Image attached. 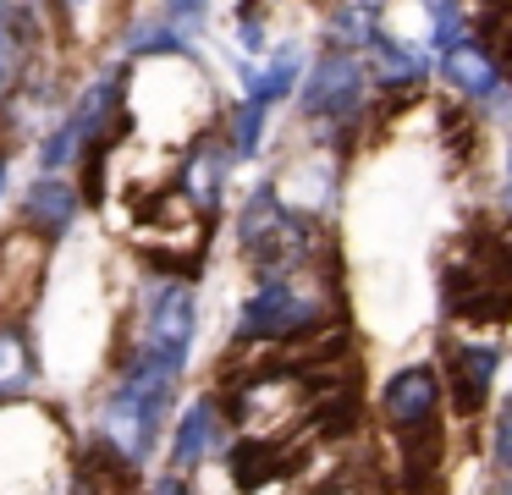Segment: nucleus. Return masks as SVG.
Listing matches in <instances>:
<instances>
[{
	"label": "nucleus",
	"instance_id": "obj_1",
	"mask_svg": "<svg viewBox=\"0 0 512 495\" xmlns=\"http://www.w3.org/2000/svg\"><path fill=\"white\" fill-rule=\"evenodd\" d=\"M441 303L463 325H507L512 319V242L474 231L468 242H457L441 264Z\"/></svg>",
	"mask_w": 512,
	"mask_h": 495
},
{
	"label": "nucleus",
	"instance_id": "obj_2",
	"mask_svg": "<svg viewBox=\"0 0 512 495\" xmlns=\"http://www.w3.org/2000/svg\"><path fill=\"white\" fill-rule=\"evenodd\" d=\"M193 336H199V308H193L188 281L160 275L138 297V330L122 352V369H155L177 380L193 358Z\"/></svg>",
	"mask_w": 512,
	"mask_h": 495
},
{
	"label": "nucleus",
	"instance_id": "obj_3",
	"mask_svg": "<svg viewBox=\"0 0 512 495\" xmlns=\"http://www.w3.org/2000/svg\"><path fill=\"white\" fill-rule=\"evenodd\" d=\"M237 237H243V259L254 264L265 281H292L298 264L314 253V226L276 198V187H254L237 215Z\"/></svg>",
	"mask_w": 512,
	"mask_h": 495
},
{
	"label": "nucleus",
	"instance_id": "obj_4",
	"mask_svg": "<svg viewBox=\"0 0 512 495\" xmlns=\"http://www.w3.org/2000/svg\"><path fill=\"white\" fill-rule=\"evenodd\" d=\"M166 402H171V374H155V369H122L116 391L105 396V413H100V429L127 462H144L160 440V418H166Z\"/></svg>",
	"mask_w": 512,
	"mask_h": 495
},
{
	"label": "nucleus",
	"instance_id": "obj_5",
	"mask_svg": "<svg viewBox=\"0 0 512 495\" xmlns=\"http://www.w3.org/2000/svg\"><path fill=\"white\" fill-rule=\"evenodd\" d=\"M325 297L298 281H265L237 314V341H298L320 325Z\"/></svg>",
	"mask_w": 512,
	"mask_h": 495
},
{
	"label": "nucleus",
	"instance_id": "obj_6",
	"mask_svg": "<svg viewBox=\"0 0 512 495\" xmlns=\"http://www.w3.org/2000/svg\"><path fill=\"white\" fill-rule=\"evenodd\" d=\"M45 270H50V242L39 231L17 226L0 237V325H17L34 308Z\"/></svg>",
	"mask_w": 512,
	"mask_h": 495
},
{
	"label": "nucleus",
	"instance_id": "obj_7",
	"mask_svg": "<svg viewBox=\"0 0 512 495\" xmlns=\"http://www.w3.org/2000/svg\"><path fill=\"white\" fill-rule=\"evenodd\" d=\"M441 374L430 369V363H408V369H397L386 380V391H380V418L391 424V435H419V429L435 424V413H441Z\"/></svg>",
	"mask_w": 512,
	"mask_h": 495
},
{
	"label": "nucleus",
	"instance_id": "obj_8",
	"mask_svg": "<svg viewBox=\"0 0 512 495\" xmlns=\"http://www.w3.org/2000/svg\"><path fill=\"white\" fill-rule=\"evenodd\" d=\"M364 105V61L358 55H325L303 83V116L309 121H353Z\"/></svg>",
	"mask_w": 512,
	"mask_h": 495
},
{
	"label": "nucleus",
	"instance_id": "obj_9",
	"mask_svg": "<svg viewBox=\"0 0 512 495\" xmlns=\"http://www.w3.org/2000/svg\"><path fill=\"white\" fill-rule=\"evenodd\" d=\"M446 363H452V374H446L452 407L463 418H474L479 407L490 402V380H496V369H501V347L496 341H452Z\"/></svg>",
	"mask_w": 512,
	"mask_h": 495
},
{
	"label": "nucleus",
	"instance_id": "obj_10",
	"mask_svg": "<svg viewBox=\"0 0 512 495\" xmlns=\"http://www.w3.org/2000/svg\"><path fill=\"white\" fill-rule=\"evenodd\" d=\"M232 479H237V490H265L270 479H281V473H298L292 462H303V446H292V440H259V435H248V440H237L232 446Z\"/></svg>",
	"mask_w": 512,
	"mask_h": 495
},
{
	"label": "nucleus",
	"instance_id": "obj_11",
	"mask_svg": "<svg viewBox=\"0 0 512 495\" xmlns=\"http://www.w3.org/2000/svg\"><path fill=\"white\" fill-rule=\"evenodd\" d=\"M78 187L61 182V176H39V182H28L23 193V226L39 231L45 242H56L61 231H72V220H78Z\"/></svg>",
	"mask_w": 512,
	"mask_h": 495
},
{
	"label": "nucleus",
	"instance_id": "obj_12",
	"mask_svg": "<svg viewBox=\"0 0 512 495\" xmlns=\"http://www.w3.org/2000/svg\"><path fill=\"white\" fill-rule=\"evenodd\" d=\"M441 72H446V83H452L463 99H496L501 94V66L490 61L485 44H474V39L452 44V50L441 55Z\"/></svg>",
	"mask_w": 512,
	"mask_h": 495
},
{
	"label": "nucleus",
	"instance_id": "obj_13",
	"mask_svg": "<svg viewBox=\"0 0 512 495\" xmlns=\"http://www.w3.org/2000/svg\"><path fill=\"white\" fill-rule=\"evenodd\" d=\"M210 451H221V413H215V402H188V413L177 424V440H171V468L188 473Z\"/></svg>",
	"mask_w": 512,
	"mask_h": 495
},
{
	"label": "nucleus",
	"instance_id": "obj_14",
	"mask_svg": "<svg viewBox=\"0 0 512 495\" xmlns=\"http://www.w3.org/2000/svg\"><path fill=\"white\" fill-rule=\"evenodd\" d=\"M369 61H375L380 88H397V94H413V88L430 77V61H424L419 44H402V39H391V33H380V39L369 44Z\"/></svg>",
	"mask_w": 512,
	"mask_h": 495
},
{
	"label": "nucleus",
	"instance_id": "obj_15",
	"mask_svg": "<svg viewBox=\"0 0 512 495\" xmlns=\"http://www.w3.org/2000/svg\"><path fill=\"white\" fill-rule=\"evenodd\" d=\"M298 77H303V55L292 50V44H281L270 61H259V66H248V72H243V94L254 99V105L270 110L276 99H292Z\"/></svg>",
	"mask_w": 512,
	"mask_h": 495
},
{
	"label": "nucleus",
	"instance_id": "obj_16",
	"mask_svg": "<svg viewBox=\"0 0 512 495\" xmlns=\"http://www.w3.org/2000/svg\"><path fill=\"white\" fill-rule=\"evenodd\" d=\"M232 143H204L199 154H193L188 165H182V182H188V198L199 209H215V198H221L226 187V171H232Z\"/></svg>",
	"mask_w": 512,
	"mask_h": 495
},
{
	"label": "nucleus",
	"instance_id": "obj_17",
	"mask_svg": "<svg viewBox=\"0 0 512 495\" xmlns=\"http://www.w3.org/2000/svg\"><path fill=\"white\" fill-rule=\"evenodd\" d=\"M34 347H28V330L17 325H0V396L6 391H23L34 385Z\"/></svg>",
	"mask_w": 512,
	"mask_h": 495
},
{
	"label": "nucleus",
	"instance_id": "obj_18",
	"mask_svg": "<svg viewBox=\"0 0 512 495\" xmlns=\"http://www.w3.org/2000/svg\"><path fill=\"white\" fill-rule=\"evenodd\" d=\"M127 50L133 55H188V28H177V17L160 11L144 28H127Z\"/></svg>",
	"mask_w": 512,
	"mask_h": 495
},
{
	"label": "nucleus",
	"instance_id": "obj_19",
	"mask_svg": "<svg viewBox=\"0 0 512 495\" xmlns=\"http://www.w3.org/2000/svg\"><path fill=\"white\" fill-rule=\"evenodd\" d=\"M375 22H380L375 6H336V11H331V33H336L342 44H353V50H358V44L369 50V44L386 33V28H375Z\"/></svg>",
	"mask_w": 512,
	"mask_h": 495
},
{
	"label": "nucleus",
	"instance_id": "obj_20",
	"mask_svg": "<svg viewBox=\"0 0 512 495\" xmlns=\"http://www.w3.org/2000/svg\"><path fill=\"white\" fill-rule=\"evenodd\" d=\"M259 138H265V105L243 99V105L232 110V154H237V160H248V154L259 149Z\"/></svg>",
	"mask_w": 512,
	"mask_h": 495
},
{
	"label": "nucleus",
	"instance_id": "obj_21",
	"mask_svg": "<svg viewBox=\"0 0 512 495\" xmlns=\"http://www.w3.org/2000/svg\"><path fill=\"white\" fill-rule=\"evenodd\" d=\"M496 462L512 473V402L501 407V424H496Z\"/></svg>",
	"mask_w": 512,
	"mask_h": 495
},
{
	"label": "nucleus",
	"instance_id": "obj_22",
	"mask_svg": "<svg viewBox=\"0 0 512 495\" xmlns=\"http://www.w3.org/2000/svg\"><path fill=\"white\" fill-rule=\"evenodd\" d=\"M155 495H188V479H182L177 468L171 473H160V484H155Z\"/></svg>",
	"mask_w": 512,
	"mask_h": 495
},
{
	"label": "nucleus",
	"instance_id": "obj_23",
	"mask_svg": "<svg viewBox=\"0 0 512 495\" xmlns=\"http://www.w3.org/2000/svg\"><path fill=\"white\" fill-rule=\"evenodd\" d=\"M6 77H12V50H6V28H0V94H6Z\"/></svg>",
	"mask_w": 512,
	"mask_h": 495
},
{
	"label": "nucleus",
	"instance_id": "obj_24",
	"mask_svg": "<svg viewBox=\"0 0 512 495\" xmlns=\"http://www.w3.org/2000/svg\"><path fill=\"white\" fill-rule=\"evenodd\" d=\"M0 187H6V160H0Z\"/></svg>",
	"mask_w": 512,
	"mask_h": 495
},
{
	"label": "nucleus",
	"instance_id": "obj_25",
	"mask_svg": "<svg viewBox=\"0 0 512 495\" xmlns=\"http://www.w3.org/2000/svg\"><path fill=\"white\" fill-rule=\"evenodd\" d=\"M507 215H512V193H507Z\"/></svg>",
	"mask_w": 512,
	"mask_h": 495
},
{
	"label": "nucleus",
	"instance_id": "obj_26",
	"mask_svg": "<svg viewBox=\"0 0 512 495\" xmlns=\"http://www.w3.org/2000/svg\"><path fill=\"white\" fill-rule=\"evenodd\" d=\"M507 171H512V154H507Z\"/></svg>",
	"mask_w": 512,
	"mask_h": 495
}]
</instances>
